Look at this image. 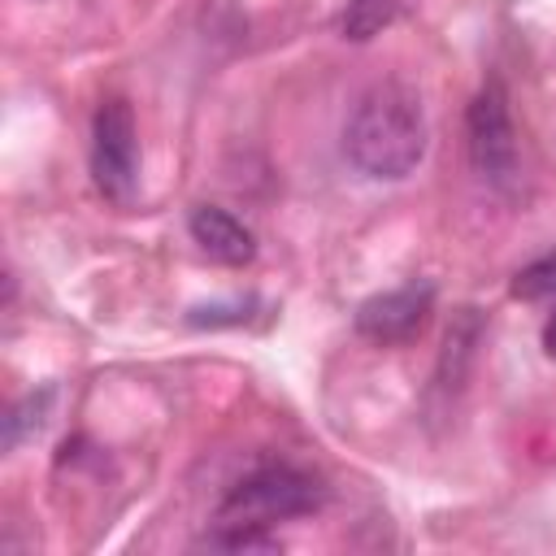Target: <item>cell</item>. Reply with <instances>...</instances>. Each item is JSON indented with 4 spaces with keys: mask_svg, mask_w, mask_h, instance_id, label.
Instances as JSON below:
<instances>
[{
    "mask_svg": "<svg viewBox=\"0 0 556 556\" xmlns=\"http://www.w3.org/2000/svg\"><path fill=\"white\" fill-rule=\"evenodd\" d=\"M434 308V282H404L395 291H382V295H369L361 308H356V330L369 339V343H408L413 334H421L426 317Z\"/></svg>",
    "mask_w": 556,
    "mask_h": 556,
    "instance_id": "obj_5",
    "label": "cell"
},
{
    "mask_svg": "<svg viewBox=\"0 0 556 556\" xmlns=\"http://www.w3.org/2000/svg\"><path fill=\"white\" fill-rule=\"evenodd\" d=\"M187 230L200 243V252L222 265H248L256 256V235L222 204H195L187 217Z\"/></svg>",
    "mask_w": 556,
    "mask_h": 556,
    "instance_id": "obj_6",
    "label": "cell"
},
{
    "mask_svg": "<svg viewBox=\"0 0 556 556\" xmlns=\"http://www.w3.org/2000/svg\"><path fill=\"white\" fill-rule=\"evenodd\" d=\"M404 0H348V9L339 13V30L343 39H374L382 26H391L400 17Z\"/></svg>",
    "mask_w": 556,
    "mask_h": 556,
    "instance_id": "obj_8",
    "label": "cell"
},
{
    "mask_svg": "<svg viewBox=\"0 0 556 556\" xmlns=\"http://www.w3.org/2000/svg\"><path fill=\"white\" fill-rule=\"evenodd\" d=\"M91 174L96 187L126 204L135 191V174H139V135H135V113L126 100H104L96 109L91 122Z\"/></svg>",
    "mask_w": 556,
    "mask_h": 556,
    "instance_id": "obj_4",
    "label": "cell"
},
{
    "mask_svg": "<svg viewBox=\"0 0 556 556\" xmlns=\"http://www.w3.org/2000/svg\"><path fill=\"white\" fill-rule=\"evenodd\" d=\"M465 135H469V161L491 187H513L517 178V135L508 117V96L491 78L478 87L465 113Z\"/></svg>",
    "mask_w": 556,
    "mask_h": 556,
    "instance_id": "obj_3",
    "label": "cell"
},
{
    "mask_svg": "<svg viewBox=\"0 0 556 556\" xmlns=\"http://www.w3.org/2000/svg\"><path fill=\"white\" fill-rule=\"evenodd\" d=\"M195 552H226V556H274L282 552V543L265 530V526H235V521H217L204 539H195Z\"/></svg>",
    "mask_w": 556,
    "mask_h": 556,
    "instance_id": "obj_7",
    "label": "cell"
},
{
    "mask_svg": "<svg viewBox=\"0 0 556 556\" xmlns=\"http://www.w3.org/2000/svg\"><path fill=\"white\" fill-rule=\"evenodd\" d=\"M513 295L517 300H556V252L521 265L513 274Z\"/></svg>",
    "mask_w": 556,
    "mask_h": 556,
    "instance_id": "obj_9",
    "label": "cell"
},
{
    "mask_svg": "<svg viewBox=\"0 0 556 556\" xmlns=\"http://www.w3.org/2000/svg\"><path fill=\"white\" fill-rule=\"evenodd\" d=\"M343 152L365 178H404L426 156V113L413 87L404 83H378L369 87L348 126H343Z\"/></svg>",
    "mask_w": 556,
    "mask_h": 556,
    "instance_id": "obj_1",
    "label": "cell"
},
{
    "mask_svg": "<svg viewBox=\"0 0 556 556\" xmlns=\"http://www.w3.org/2000/svg\"><path fill=\"white\" fill-rule=\"evenodd\" d=\"M543 343H547V352H552V356H556V317H552V321H547V330H543Z\"/></svg>",
    "mask_w": 556,
    "mask_h": 556,
    "instance_id": "obj_10",
    "label": "cell"
},
{
    "mask_svg": "<svg viewBox=\"0 0 556 556\" xmlns=\"http://www.w3.org/2000/svg\"><path fill=\"white\" fill-rule=\"evenodd\" d=\"M321 500H326V491L313 473H304L295 465H261L226 491V500L217 504V521L269 530L278 521H291V517L321 508Z\"/></svg>",
    "mask_w": 556,
    "mask_h": 556,
    "instance_id": "obj_2",
    "label": "cell"
}]
</instances>
